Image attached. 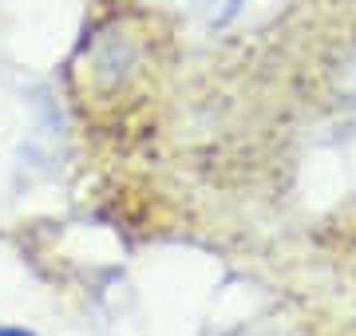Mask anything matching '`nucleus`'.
<instances>
[{"label": "nucleus", "mask_w": 356, "mask_h": 336, "mask_svg": "<svg viewBox=\"0 0 356 336\" xmlns=\"http://www.w3.org/2000/svg\"><path fill=\"white\" fill-rule=\"evenodd\" d=\"M0 336H32L28 328H13V324H0Z\"/></svg>", "instance_id": "7ed1b4c3"}, {"label": "nucleus", "mask_w": 356, "mask_h": 336, "mask_svg": "<svg viewBox=\"0 0 356 336\" xmlns=\"http://www.w3.org/2000/svg\"><path fill=\"white\" fill-rule=\"evenodd\" d=\"M332 91H337L341 103L356 107V48H348L337 60V67H332Z\"/></svg>", "instance_id": "f257e3e1"}, {"label": "nucleus", "mask_w": 356, "mask_h": 336, "mask_svg": "<svg viewBox=\"0 0 356 336\" xmlns=\"http://www.w3.org/2000/svg\"><path fill=\"white\" fill-rule=\"evenodd\" d=\"M245 0H198V8H202L214 24H226V20H234V16L242 12Z\"/></svg>", "instance_id": "f03ea898"}]
</instances>
